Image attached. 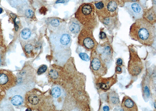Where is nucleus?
Returning <instances> with one entry per match:
<instances>
[{"label":"nucleus","mask_w":156,"mask_h":111,"mask_svg":"<svg viewBox=\"0 0 156 111\" xmlns=\"http://www.w3.org/2000/svg\"><path fill=\"white\" fill-rule=\"evenodd\" d=\"M142 18L151 24H155L156 23V6L153 5L151 8L143 9Z\"/></svg>","instance_id":"obj_15"},{"label":"nucleus","mask_w":156,"mask_h":111,"mask_svg":"<svg viewBox=\"0 0 156 111\" xmlns=\"http://www.w3.org/2000/svg\"><path fill=\"white\" fill-rule=\"evenodd\" d=\"M95 51L106 63H109L112 61L113 50L108 41L98 44Z\"/></svg>","instance_id":"obj_11"},{"label":"nucleus","mask_w":156,"mask_h":111,"mask_svg":"<svg viewBox=\"0 0 156 111\" xmlns=\"http://www.w3.org/2000/svg\"><path fill=\"white\" fill-rule=\"evenodd\" d=\"M68 27L70 33L77 34L83 28V26L76 18H72L68 23Z\"/></svg>","instance_id":"obj_19"},{"label":"nucleus","mask_w":156,"mask_h":111,"mask_svg":"<svg viewBox=\"0 0 156 111\" xmlns=\"http://www.w3.org/2000/svg\"><path fill=\"white\" fill-rule=\"evenodd\" d=\"M4 43L2 29L0 27V46H4Z\"/></svg>","instance_id":"obj_31"},{"label":"nucleus","mask_w":156,"mask_h":111,"mask_svg":"<svg viewBox=\"0 0 156 111\" xmlns=\"http://www.w3.org/2000/svg\"><path fill=\"white\" fill-rule=\"evenodd\" d=\"M105 27L108 29L112 30L115 28L118 23V16L101 18L99 19Z\"/></svg>","instance_id":"obj_18"},{"label":"nucleus","mask_w":156,"mask_h":111,"mask_svg":"<svg viewBox=\"0 0 156 111\" xmlns=\"http://www.w3.org/2000/svg\"><path fill=\"white\" fill-rule=\"evenodd\" d=\"M155 102H154V104H155ZM155 106H155V105H154V107H155Z\"/></svg>","instance_id":"obj_38"},{"label":"nucleus","mask_w":156,"mask_h":111,"mask_svg":"<svg viewBox=\"0 0 156 111\" xmlns=\"http://www.w3.org/2000/svg\"><path fill=\"white\" fill-rule=\"evenodd\" d=\"M103 110L105 111H108L110 110L109 107L107 106H105L103 107Z\"/></svg>","instance_id":"obj_36"},{"label":"nucleus","mask_w":156,"mask_h":111,"mask_svg":"<svg viewBox=\"0 0 156 111\" xmlns=\"http://www.w3.org/2000/svg\"><path fill=\"white\" fill-rule=\"evenodd\" d=\"M107 100L111 109H113L115 107L119 106L121 104L119 95L115 91L112 90L108 92Z\"/></svg>","instance_id":"obj_17"},{"label":"nucleus","mask_w":156,"mask_h":111,"mask_svg":"<svg viewBox=\"0 0 156 111\" xmlns=\"http://www.w3.org/2000/svg\"><path fill=\"white\" fill-rule=\"evenodd\" d=\"M5 89L0 86V102L2 101L6 96V92Z\"/></svg>","instance_id":"obj_29"},{"label":"nucleus","mask_w":156,"mask_h":111,"mask_svg":"<svg viewBox=\"0 0 156 111\" xmlns=\"http://www.w3.org/2000/svg\"><path fill=\"white\" fill-rule=\"evenodd\" d=\"M121 105L123 111H138V109L136 103L130 97L128 96H125L123 97Z\"/></svg>","instance_id":"obj_16"},{"label":"nucleus","mask_w":156,"mask_h":111,"mask_svg":"<svg viewBox=\"0 0 156 111\" xmlns=\"http://www.w3.org/2000/svg\"><path fill=\"white\" fill-rule=\"evenodd\" d=\"M123 7L132 18L135 20L143 17V9L138 2H126Z\"/></svg>","instance_id":"obj_13"},{"label":"nucleus","mask_w":156,"mask_h":111,"mask_svg":"<svg viewBox=\"0 0 156 111\" xmlns=\"http://www.w3.org/2000/svg\"><path fill=\"white\" fill-rule=\"evenodd\" d=\"M69 0H58L56 1V3H65L67 2Z\"/></svg>","instance_id":"obj_35"},{"label":"nucleus","mask_w":156,"mask_h":111,"mask_svg":"<svg viewBox=\"0 0 156 111\" xmlns=\"http://www.w3.org/2000/svg\"><path fill=\"white\" fill-rule=\"evenodd\" d=\"M8 2L12 7L17 9L29 4L28 0H8Z\"/></svg>","instance_id":"obj_25"},{"label":"nucleus","mask_w":156,"mask_h":111,"mask_svg":"<svg viewBox=\"0 0 156 111\" xmlns=\"http://www.w3.org/2000/svg\"><path fill=\"white\" fill-rule=\"evenodd\" d=\"M48 67L47 65H42L40 66L37 69V74L38 75H40L42 74H44L47 71Z\"/></svg>","instance_id":"obj_27"},{"label":"nucleus","mask_w":156,"mask_h":111,"mask_svg":"<svg viewBox=\"0 0 156 111\" xmlns=\"http://www.w3.org/2000/svg\"><path fill=\"white\" fill-rule=\"evenodd\" d=\"M99 37L100 40H108L107 38V35L102 30V29L100 30L99 34Z\"/></svg>","instance_id":"obj_30"},{"label":"nucleus","mask_w":156,"mask_h":111,"mask_svg":"<svg viewBox=\"0 0 156 111\" xmlns=\"http://www.w3.org/2000/svg\"><path fill=\"white\" fill-rule=\"evenodd\" d=\"M12 95L9 97L11 103L15 106H22L25 102V96L26 92L21 88L18 87L15 88V91L12 90Z\"/></svg>","instance_id":"obj_14"},{"label":"nucleus","mask_w":156,"mask_h":111,"mask_svg":"<svg viewBox=\"0 0 156 111\" xmlns=\"http://www.w3.org/2000/svg\"><path fill=\"white\" fill-rule=\"evenodd\" d=\"M18 87L25 91H30L34 88L37 83L35 71L31 65H25L20 71L16 76Z\"/></svg>","instance_id":"obj_5"},{"label":"nucleus","mask_w":156,"mask_h":111,"mask_svg":"<svg viewBox=\"0 0 156 111\" xmlns=\"http://www.w3.org/2000/svg\"><path fill=\"white\" fill-rule=\"evenodd\" d=\"M53 60L58 66H63L71 55L72 36L65 22L49 36Z\"/></svg>","instance_id":"obj_1"},{"label":"nucleus","mask_w":156,"mask_h":111,"mask_svg":"<svg viewBox=\"0 0 156 111\" xmlns=\"http://www.w3.org/2000/svg\"><path fill=\"white\" fill-rule=\"evenodd\" d=\"M115 74L119 75L122 73V70L121 66H117L115 69Z\"/></svg>","instance_id":"obj_32"},{"label":"nucleus","mask_w":156,"mask_h":111,"mask_svg":"<svg viewBox=\"0 0 156 111\" xmlns=\"http://www.w3.org/2000/svg\"><path fill=\"white\" fill-rule=\"evenodd\" d=\"M75 18L83 27L93 31L98 25L95 6L91 3H84L80 5L75 12Z\"/></svg>","instance_id":"obj_4"},{"label":"nucleus","mask_w":156,"mask_h":111,"mask_svg":"<svg viewBox=\"0 0 156 111\" xmlns=\"http://www.w3.org/2000/svg\"><path fill=\"white\" fill-rule=\"evenodd\" d=\"M118 82L116 74L109 78L97 77L95 80L96 87L98 91L106 92Z\"/></svg>","instance_id":"obj_12"},{"label":"nucleus","mask_w":156,"mask_h":111,"mask_svg":"<svg viewBox=\"0 0 156 111\" xmlns=\"http://www.w3.org/2000/svg\"><path fill=\"white\" fill-rule=\"evenodd\" d=\"M93 31L83 27L78 36L79 45L90 52L95 50L98 44L93 35Z\"/></svg>","instance_id":"obj_7"},{"label":"nucleus","mask_w":156,"mask_h":111,"mask_svg":"<svg viewBox=\"0 0 156 111\" xmlns=\"http://www.w3.org/2000/svg\"><path fill=\"white\" fill-rule=\"evenodd\" d=\"M62 71L59 67L51 66L48 70V76L51 81H57L61 78Z\"/></svg>","instance_id":"obj_20"},{"label":"nucleus","mask_w":156,"mask_h":111,"mask_svg":"<svg viewBox=\"0 0 156 111\" xmlns=\"http://www.w3.org/2000/svg\"><path fill=\"white\" fill-rule=\"evenodd\" d=\"M129 35L132 40L151 47L155 41V27L142 18L136 20L131 26Z\"/></svg>","instance_id":"obj_2"},{"label":"nucleus","mask_w":156,"mask_h":111,"mask_svg":"<svg viewBox=\"0 0 156 111\" xmlns=\"http://www.w3.org/2000/svg\"><path fill=\"white\" fill-rule=\"evenodd\" d=\"M124 2H139L140 0H122Z\"/></svg>","instance_id":"obj_34"},{"label":"nucleus","mask_w":156,"mask_h":111,"mask_svg":"<svg viewBox=\"0 0 156 111\" xmlns=\"http://www.w3.org/2000/svg\"><path fill=\"white\" fill-rule=\"evenodd\" d=\"M6 49L4 46H0V68L5 66Z\"/></svg>","instance_id":"obj_26"},{"label":"nucleus","mask_w":156,"mask_h":111,"mask_svg":"<svg viewBox=\"0 0 156 111\" xmlns=\"http://www.w3.org/2000/svg\"><path fill=\"white\" fill-rule=\"evenodd\" d=\"M79 56L82 60L85 61H90V57L85 53H80L79 54Z\"/></svg>","instance_id":"obj_28"},{"label":"nucleus","mask_w":156,"mask_h":111,"mask_svg":"<svg viewBox=\"0 0 156 111\" xmlns=\"http://www.w3.org/2000/svg\"><path fill=\"white\" fill-rule=\"evenodd\" d=\"M3 12V9L2 8H0V14L2 13Z\"/></svg>","instance_id":"obj_37"},{"label":"nucleus","mask_w":156,"mask_h":111,"mask_svg":"<svg viewBox=\"0 0 156 111\" xmlns=\"http://www.w3.org/2000/svg\"><path fill=\"white\" fill-rule=\"evenodd\" d=\"M18 15L23 17L32 19L34 16V12L29 4L17 9Z\"/></svg>","instance_id":"obj_22"},{"label":"nucleus","mask_w":156,"mask_h":111,"mask_svg":"<svg viewBox=\"0 0 156 111\" xmlns=\"http://www.w3.org/2000/svg\"><path fill=\"white\" fill-rule=\"evenodd\" d=\"M26 57L34 58L38 55L41 49V44L34 36L30 40L20 43Z\"/></svg>","instance_id":"obj_9"},{"label":"nucleus","mask_w":156,"mask_h":111,"mask_svg":"<svg viewBox=\"0 0 156 111\" xmlns=\"http://www.w3.org/2000/svg\"><path fill=\"white\" fill-rule=\"evenodd\" d=\"M1 0H0V3H1Z\"/></svg>","instance_id":"obj_39"},{"label":"nucleus","mask_w":156,"mask_h":111,"mask_svg":"<svg viewBox=\"0 0 156 111\" xmlns=\"http://www.w3.org/2000/svg\"><path fill=\"white\" fill-rule=\"evenodd\" d=\"M117 66H122L123 65V61L121 58H118L116 61Z\"/></svg>","instance_id":"obj_33"},{"label":"nucleus","mask_w":156,"mask_h":111,"mask_svg":"<svg viewBox=\"0 0 156 111\" xmlns=\"http://www.w3.org/2000/svg\"><path fill=\"white\" fill-rule=\"evenodd\" d=\"M17 79L10 71L0 69V86L8 91L17 85Z\"/></svg>","instance_id":"obj_10"},{"label":"nucleus","mask_w":156,"mask_h":111,"mask_svg":"<svg viewBox=\"0 0 156 111\" xmlns=\"http://www.w3.org/2000/svg\"><path fill=\"white\" fill-rule=\"evenodd\" d=\"M35 35L33 31L28 28H25L20 32L19 34V41L20 43L26 42L32 37H34Z\"/></svg>","instance_id":"obj_23"},{"label":"nucleus","mask_w":156,"mask_h":111,"mask_svg":"<svg viewBox=\"0 0 156 111\" xmlns=\"http://www.w3.org/2000/svg\"><path fill=\"white\" fill-rule=\"evenodd\" d=\"M129 58L128 65V72L131 75L136 77L143 71L144 65L134 46H129Z\"/></svg>","instance_id":"obj_6"},{"label":"nucleus","mask_w":156,"mask_h":111,"mask_svg":"<svg viewBox=\"0 0 156 111\" xmlns=\"http://www.w3.org/2000/svg\"><path fill=\"white\" fill-rule=\"evenodd\" d=\"M51 94L53 99H59L63 97V92L60 86L55 85L51 88Z\"/></svg>","instance_id":"obj_24"},{"label":"nucleus","mask_w":156,"mask_h":111,"mask_svg":"<svg viewBox=\"0 0 156 111\" xmlns=\"http://www.w3.org/2000/svg\"><path fill=\"white\" fill-rule=\"evenodd\" d=\"M65 21L62 19L54 17L47 18L46 21L49 29L51 31L56 30Z\"/></svg>","instance_id":"obj_21"},{"label":"nucleus","mask_w":156,"mask_h":111,"mask_svg":"<svg viewBox=\"0 0 156 111\" xmlns=\"http://www.w3.org/2000/svg\"><path fill=\"white\" fill-rule=\"evenodd\" d=\"M53 100L52 96H46L40 90L33 88L26 92L24 104L25 106L33 110H55Z\"/></svg>","instance_id":"obj_3"},{"label":"nucleus","mask_w":156,"mask_h":111,"mask_svg":"<svg viewBox=\"0 0 156 111\" xmlns=\"http://www.w3.org/2000/svg\"><path fill=\"white\" fill-rule=\"evenodd\" d=\"M90 60V69L95 77H102L107 74L108 68L106 63L97 53L95 50L91 51Z\"/></svg>","instance_id":"obj_8"}]
</instances>
